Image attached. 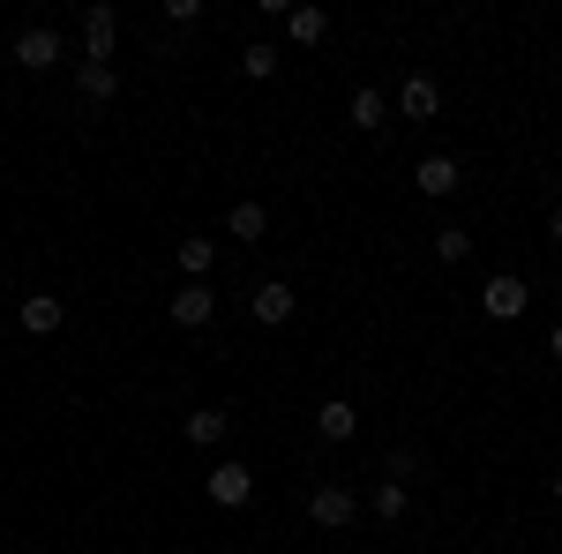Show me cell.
<instances>
[{"label":"cell","instance_id":"2","mask_svg":"<svg viewBox=\"0 0 562 554\" xmlns=\"http://www.w3.org/2000/svg\"><path fill=\"white\" fill-rule=\"evenodd\" d=\"M525 307H532V285H525L518 270H495V278L480 285V315H487V323H518Z\"/></svg>","mask_w":562,"mask_h":554},{"label":"cell","instance_id":"20","mask_svg":"<svg viewBox=\"0 0 562 554\" xmlns=\"http://www.w3.org/2000/svg\"><path fill=\"white\" fill-rule=\"evenodd\" d=\"M435 256H442V262H465V256H473V233H465V225H442V233H435Z\"/></svg>","mask_w":562,"mask_h":554},{"label":"cell","instance_id":"19","mask_svg":"<svg viewBox=\"0 0 562 554\" xmlns=\"http://www.w3.org/2000/svg\"><path fill=\"white\" fill-rule=\"evenodd\" d=\"M278 60H285V53H278L270 38H256L248 53H240V76H248V83H270V76H278Z\"/></svg>","mask_w":562,"mask_h":554},{"label":"cell","instance_id":"3","mask_svg":"<svg viewBox=\"0 0 562 554\" xmlns=\"http://www.w3.org/2000/svg\"><path fill=\"white\" fill-rule=\"evenodd\" d=\"M307 517H315L323 532H346V524H360V495H352L346 479H323V487L307 495Z\"/></svg>","mask_w":562,"mask_h":554},{"label":"cell","instance_id":"7","mask_svg":"<svg viewBox=\"0 0 562 554\" xmlns=\"http://www.w3.org/2000/svg\"><path fill=\"white\" fill-rule=\"evenodd\" d=\"M76 98L83 105H113L121 98V60L105 68V60H76Z\"/></svg>","mask_w":562,"mask_h":554},{"label":"cell","instance_id":"10","mask_svg":"<svg viewBox=\"0 0 562 554\" xmlns=\"http://www.w3.org/2000/svg\"><path fill=\"white\" fill-rule=\"evenodd\" d=\"M413 180H420V195H428V203H442V195H458V180H465V172H458V158H450V150H428Z\"/></svg>","mask_w":562,"mask_h":554},{"label":"cell","instance_id":"1","mask_svg":"<svg viewBox=\"0 0 562 554\" xmlns=\"http://www.w3.org/2000/svg\"><path fill=\"white\" fill-rule=\"evenodd\" d=\"M8 60H15L23 76H45V68H60V60H68V45H60V31H53V23H23V31H15V45H8Z\"/></svg>","mask_w":562,"mask_h":554},{"label":"cell","instance_id":"16","mask_svg":"<svg viewBox=\"0 0 562 554\" xmlns=\"http://www.w3.org/2000/svg\"><path fill=\"white\" fill-rule=\"evenodd\" d=\"M23 330H31V338H53V330H60V299L53 293H23Z\"/></svg>","mask_w":562,"mask_h":554},{"label":"cell","instance_id":"4","mask_svg":"<svg viewBox=\"0 0 562 554\" xmlns=\"http://www.w3.org/2000/svg\"><path fill=\"white\" fill-rule=\"evenodd\" d=\"M113 53H121V8L90 0L83 8V60H105V68H113Z\"/></svg>","mask_w":562,"mask_h":554},{"label":"cell","instance_id":"18","mask_svg":"<svg viewBox=\"0 0 562 554\" xmlns=\"http://www.w3.org/2000/svg\"><path fill=\"white\" fill-rule=\"evenodd\" d=\"M225 233H233V240H262V233H270V211H262V203H233V211H225Z\"/></svg>","mask_w":562,"mask_h":554},{"label":"cell","instance_id":"8","mask_svg":"<svg viewBox=\"0 0 562 554\" xmlns=\"http://www.w3.org/2000/svg\"><path fill=\"white\" fill-rule=\"evenodd\" d=\"M397 113H405V121H435V113H442V83L413 68V76L397 83Z\"/></svg>","mask_w":562,"mask_h":554},{"label":"cell","instance_id":"15","mask_svg":"<svg viewBox=\"0 0 562 554\" xmlns=\"http://www.w3.org/2000/svg\"><path fill=\"white\" fill-rule=\"evenodd\" d=\"M211 270H217V240H180V278L188 285H211Z\"/></svg>","mask_w":562,"mask_h":554},{"label":"cell","instance_id":"23","mask_svg":"<svg viewBox=\"0 0 562 554\" xmlns=\"http://www.w3.org/2000/svg\"><path fill=\"white\" fill-rule=\"evenodd\" d=\"M548 360H555V368H562V323H555V338H548Z\"/></svg>","mask_w":562,"mask_h":554},{"label":"cell","instance_id":"17","mask_svg":"<svg viewBox=\"0 0 562 554\" xmlns=\"http://www.w3.org/2000/svg\"><path fill=\"white\" fill-rule=\"evenodd\" d=\"M346 113H352V128H383V121H390V98H383L375 83H360V90H352V105H346Z\"/></svg>","mask_w":562,"mask_h":554},{"label":"cell","instance_id":"12","mask_svg":"<svg viewBox=\"0 0 562 554\" xmlns=\"http://www.w3.org/2000/svg\"><path fill=\"white\" fill-rule=\"evenodd\" d=\"M285 38L301 45V53H307V45H323V38H330V8H315V0L285 8Z\"/></svg>","mask_w":562,"mask_h":554},{"label":"cell","instance_id":"14","mask_svg":"<svg viewBox=\"0 0 562 554\" xmlns=\"http://www.w3.org/2000/svg\"><path fill=\"white\" fill-rule=\"evenodd\" d=\"M405 510H413V487H405V479H383V487L368 495V517H375V524H397Z\"/></svg>","mask_w":562,"mask_h":554},{"label":"cell","instance_id":"13","mask_svg":"<svg viewBox=\"0 0 562 554\" xmlns=\"http://www.w3.org/2000/svg\"><path fill=\"white\" fill-rule=\"evenodd\" d=\"M180 434H188V442H195V450H217V442H225V434H233V412H225V405H195V412H188V427H180Z\"/></svg>","mask_w":562,"mask_h":554},{"label":"cell","instance_id":"24","mask_svg":"<svg viewBox=\"0 0 562 554\" xmlns=\"http://www.w3.org/2000/svg\"><path fill=\"white\" fill-rule=\"evenodd\" d=\"M548 487H555V502H562V472H555V479H548Z\"/></svg>","mask_w":562,"mask_h":554},{"label":"cell","instance_id":"25","mask_svg":"<svg viewBox=\"0 0 562 554\" xmlns=\"http://www.w3.org/2000/svg\"><path fill=\"white\" fill-rule=\"evenodd\" d=\"M555 293H562V278H555Z\"/></svg>","mask_w":562,"mask_h":554},{"label":"cell","instance_id":"21","mask_svg":"<svg viewBox=\"0 0 562 554\" xmlns=\"http://www.w3.org/2000/svg\"><path fill=\"white\" fill-rule=\"evenodd\" d=\"M203 23V0H166V31H195Z\"/></svg>","mask_w":562,"mask_h":554},{"label":"cell","instance_id":"5","mask_svg":"<svg viewBox=\"0 0 562 554\" xmlns=\"http://www.w3.org/2000/svg\"><path fill=\"white\" fill-rule=\"evenodd\" d=\"M203 495H211L217 510H248V502H256V472L225 457V465H211V479H203Z\"/></svg>","mask_w":562,"mask_h":554},{"label":"cell","instance_id":"9","mask_svg":"<svg viewBox=\"0 0 562 554\" xmlns=\"http://www.w3.org/2000/svg\"><path fill=\"white\" fill-rule=\"evenodd\" d=\"M166 315H173V330H203V323L217 315V293L211 285H180V293L166 299Z\"/></svg>","mask_w":562,"mask_h":554},{"label":"cell","instance_id":"6","mask_svg":"<svg viewBox=\"0 0 562 554\" xmlns=\"http://www.w3.org/2000/svg\"><path fill=\"white\" fill-rule=\"evenodd\" d=\"M248 307H256L262 330H285V323H293V307H301V293H293L285 278H262L256 293H248Z\"/></svg>","mask_w":562,"mask_h":554},{"label":"cell","instance_id":"11","mask_svg":"<svg viewBox=\"0 0 562 554\" xmlns=\"http://www.w3.org/2000/svg\"><path fill=\"white\" fill-rule=\"evenodd\" d=\"M315 434H323V442H352V434H360V405H352V397H323V405H315Z\"/></svg>","mask_w":562,"mask_h":554},{"label":"cell","instance_id":"22","mask_svg":"<svg viewBox=\"0 0 562 554\" xmlns=\"http://www.w3.org/2000/svg\"><path fill=\"white\" fill-rule=\"evenodd\" d=\"M548 240H555V248H562V211H548Z\"/></svg>","mask_w":562,"mask_h":554}]
</instances>
